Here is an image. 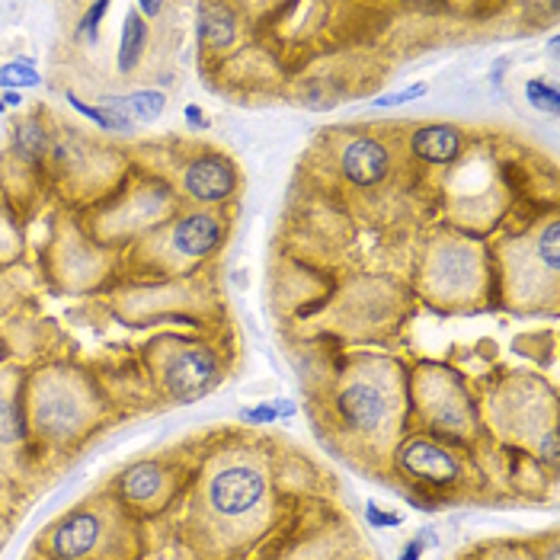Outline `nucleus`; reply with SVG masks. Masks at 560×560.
Returning a JSON list of instances; mask_svg holds the SVG:
<instances>
[{
	"mask_svg": "<svg viewBox=\"0 0 560 560\" xmlns=\"http://www.w3.org/2000/svg\"><path fill=\"white\" fill-rule=\"evenodd\" d=\"M285 506V462L257 435L218 442L189 480L179 522L183 560H241L279 525Z\"/></svg>",
	"mask_w": 560,
	"mask_h": 560,
	"instance_id": "f257e3e1",
	"label": "nucleus"
},
{
	"mask_svg": "<svg viewBox=\"0 0 560 560\" xmlns=\"http://www.w3.org/2000/svg\"><path fill=\"white\" fill-rule=\"evenodd\" d=\"M327 420L337 448L355 465L390 468V455L410 432L407 372L385 355L352 359L327 397Z\"/></svg>",
	"mask_w": 560,
	"mask_h": 560,
	"instance_id": "f03ea898",
	"label": "nucleus"
},
{
	"mask_svg": "<svg viewBox=\"0 0 560 560\" xmlns=\"http://www.w3.org/2000/svg\"><path fill=\"white\" fill-rule=\"evenodd\" d=\"M36 551L45 560H141L144 535L109 490H96L45 525Z\"/></svg>",
	"mask_w": 560,
	"mask_h": 560,
	"instance_id": "7ed1b4c3",
	"label": "nucleus"
},
{
	"mask_svg": "<svg viewBox=\"0 0 560 560\" xmlns=\"http://www.w3.org/2000/svg\"><path fill=\"white\" fill-rule=\"evenodd\" d=\"M483 430L558 475V394L535 375H510L480 410Z\"/></svg>",
	"mask_w": 560,
	"mask_h": 560,
	"instance_id": "20e7f679",
	"label": "nucleus"
},
{
	"mask_svg": "<svg viewBox=\"0 0 560 560\" xmlns=\"http://www.w3.org/2000/svg\"><path fill=\"white\" fill-rule=\"evenodd\" d=\"M30 432L51 448H74L106 417L103 394L78 369L51 365L23 385Z\"/></svg>",
	"mask_w": 560,
	"mask_h": 560,
	"instance_id": "39448f33",
	"label": "nucleus"
},
{
	"mask_svg": "<svg viewBox=\"0 0 560 560\" xmlns=\"http://www.w3.org/2000/svg\"><path fill=\"white\" fill-rule=\"evenodd\" d=\"M407 394H410V420H417L420 432L465 448L480 439L483 432L480 407L458 372L435 362H423L413 369V375H407Z\"/></svg>",
	"mask_w": 560,
	"mask_h": 560,
	"instance_id": "423d86ee",
	"label": "nucleus"
},
{
	"mask_svg": "<svg viewBox=\"0 0 560 560\" xmlns=\"http://www.w3.org/2000/svg\"><path fill=\"white\" fill-rule=\"evenodd\" d=\"M560 224L558 215L535 224L532 231L506 237L500 247V272L506 302L518 311H538L541 304L555 311L560 279Z\"/></svg>",
	"mask_w": 560,
	"mask_h": 560,
	"instance_id": "0eeeda50",
	"label": "nucleus"
},
{
	"mask_svg": "<svg viewBox=\"0 0 560 560\" xmlns=\"http://www.w3.org/2000/svg\"><path fill=\"white\" fill-rule=\"evenodd\" d=\"M390 471L435 500L468 497L475 487H480V471L465 445L442 442L427 432H407L400 439L390 455Z\"/></svg>",
	"mask_w": 560,
	"mask_h": 560,
	"instance_id": "6e6552de",
	"label": "nucleus"
},
{
	"mask_svg": "<svg viewBox=\"0 0 560 560\" xmlns=\"http://www.w3.org/2000/svg\"><path fill=\"white\" fill-rule=\"evenodd\" d=\"M487 257L475 241L458 234L435 237L423 257L420 289L439 307H465L487 295Z\"/></svg>",
	"mask_w": 560,
	"mask_h": 560,
	"instance_id": "1a4fd4ad",
	"label": "nucleus"
},
{
	"mask_svg": "<svg viewBox=\"0 0 560 560\" xmlns=\"http://www.w3.org/2000/svg\"><path fill=\"white\" fill-rule=\"evenodd\" d=\"M151 372L171 404H196L221 385L224 362L209 343L164 337L151 346Z\"/></svg>",
	"mask_w": 560,
	"mask_h": 560,
	"instance_id": "9d476101",
	"label": "nucleus"
},
{
	"mask_svg": "<svg viewBox=\"0 0 560 560\" xmlns=\"http://www.w3.org/2000/svg\"><path fill=\"white\" fill-rule=\"evenodd\" d=\"M196 471H189L186 458L176 455H158L126 465L113 477L109 493L129 510L131 516H161L183 497Z\"/></svg>",
	"mask_w": 560,
	"mask_h": 560,
	"instance_id": "9b49d317",
	"label": "nucleus"
},
{
	"mask_svg": "<svg viewBox=\"0 0 560 560\" xmlns=\"http://www.w3.org/2000/svg\"><path fill=\"white\" fill-rule=\"evenodd\" d=\"M224 231L228 224L218 212H206V209L186 212V215L173 218L161 237H154V259L167 266L171 272L186 269L199 259L218 254V247L224 244Z\"/></svg>",
	"mask_w": 560,
	"mask_h": 560,
	"instance_id": "f8f14e48",
	"label": "nucleus"
},
{
	"mask_svg": "<svg viewBox=\"0 0 560 560\" xmlns=\"http://www.w3.org/2000/svg\"><path fill=\"white\" fill-rule=\"evenodd\" d=\"M237 164L228 154L218 151H202L189 158L179 171V186L183 192L199 202V206H221L237 192Z\"/></svg>",
	"mask_w": 560,
	"mask_h": 560,
	"instance_id": "ddd939ff",
	"label": "nucleus"
},
{
	"mask_svg": "<svg viewBox=\"0 0 560 560\" xmlns=\"http://www.w3.org/2000/svg\"><path fill=\"white\" fill-rule=\"evenodd\" d=\"M340 171L352 186H378L382 179H388L390 173V151L388 144H382L372 135H359L349 144H343L340 154Z\"/></svg>",
	"mask_w": 560,
	"mask_h": 560,
	"instance_id": "4468645a",
	"label": "nucleus"
},
{
	"mask_svg": "<svg viewBox=\"0 0 560 560\" xmlns=\"http://www.w3.org/2000/svg\"><path fill=\"white\" fill-rule=\"evenodd\" d=\"M23 385L16 372H0V458L16 452L30 435Z\"/></svg>",
	"mask_w": 560,
	"mask_h": 560,
	"instance_id": "2eb2a0df",
	"label": "nucleus"
},
{
	"mask_svg": "<svg viewBox=\"0 0 560 560\" xmlns=\"http://www.w3.org/2000/svg\"><path fill=\"white\" fill-rule=\"evenodd\" d=\"M410 151L413 158L427 161V164H452L462 158L465 151V135L455 129L452 122H430L410 135Z\"/></svg>",
	"mask_w": 560,
	"mask_h": 560,
	"instance_id": "dca6fc26",
	"label": "nucleus"
},
{
	"mask_svg": "<svg viewBox=\"0 0 560 560\" xmlns=\"http://www.w3.org/2000/svg\"><path fill=\"white\" fill-rule=\"evenodd\" d=\"M164 103H167V96L161 90H135L129 96H106V100H100V106L126 116L131 122H154L164 113Z\"/></svg>",
	"mask_w": 560,
	"mask_h": 560,
	"instance_id": "f3484780",
	"label": "nucleus"
},
{
	"mask_svg": "<svg viewBox=\"0 0 560 560\" xmlns=\"http://www.w3.org/2000/svg\"><path fill=\"white\" fill-rule=\"evenodd\" d=\"M199 36L209 48H228L234 39V13L221 3H209V7H199Z\"/></svg>",
	"mask_w": 560,
	"mask_h": 560,
	"instance_id": "a211bd4d",
	"label": "nucleus"
},
{
	"mask_svg": "<svg viewBox=\"0 0 560 560\" xmlns=\"http://www.w3.org/2000/svg\"><path fill=\"white\" fill-rule=\"evenodd\" d=\"M144 48H148V20L138 10H129V16L122 23V39H119V71L122 74H131L138 68Z\"/></svg>",
	"mask_w": 560,
	"mask_h": 560,
	"instance_id": "6ab92c4d",
	"label": "nucleus"
},
{
	"mask_svg": "<svg viewBox=\"0 0 560 560\" xmlns=\"http://www.w3.org/2000/svg\"><path fill=\"white\" fill-rule=\"evenodd\" d=\"M13 144H16V154H20L23 161H30V164L43 161L45 154L51 151V138H48V131H45L36 119L16 126V141H13Z\"/></svg>",
	"mask_w": 560,
	"mask_h": 560,
	"instance_id": "aec40b11",
	"label": "nucleus"
},
{
	"mask_svg": "<svg viewBox=\"0 0 560 560\" xmlns=\"http://www.w3.org/2000/svg\"><path fill=\"white\" fill-rule=\"evenodd\" d=\"M43 84V74L36 71V61L33 58H23V61H10L0 68V86L3 90H13L20 93L23 86H39Z\"/></svg>",
	"mask_w": 560,
	"mask_h": 560,
	"instance_id": "412c9836",
	"label": "nucleus"
},
{
	"mask_svg": "<svg viewBox=\"0 0 560 560\" xmlns=\"http://www.w3.org/2000/svg\"><path fill=\"white\" fill-rule=\"evenodd\" d=\"M68 103L81 113V116H86L90 122H96L100 129L106 131H131V119H126V116H119V113H113V109H106V106H86V103H81L74 93H68Z\"/></svg>",
	"mask_w": 560,
	"mask_h": 560,
	"instance_id": "4be33fe9",
	"label": "nucleus"
},
{
	"mask_svg": "<svg viewBox=\"0 0 560 560\" xmlns=\"http://www.w3.org/2000/svg\"><path fill=\"white\" fill-rule=\"evenodd\" d=\"M525 96H528V103H532L535 109L558 116L560 93H558V86L551 84V81H541V78H538V81H528V84H525Z\"/></svg>",
	"mask_w": 560,
	"mask_h": 560,
	"instance_id": "5701e85b",
	"label": "nucleus"
},
{
	"mask_svg": "<svg viewBox=\"0 0 560 560\" xmlns=\"http://www.w3.org/2000/svg\"><path fill=\"white\" fill-rule=\"evenodd\" d=\"M109 13V3H93V7H86L84 20H81V36H86L90 43L96 39V30H100V20Z\"/></svg>",
	"mask_w": 560,
	"mask_h": 560,
	"instance_id": "b1692460",
	"label": "nucleus"
},
{
	"mask_svg": "<svg viewBox=\"0 0 560 560\" xmlns=\"http://www.w3.org/2000/svg\"><path fill=\"white\" fill-rule=\"evenodd\" d=\"M423 93H427V84H413L407 86V90H397V93H390V96L375 100V106H404V103H410V100H417V96H423Z\"/></svg>",
	"mask_w": 560,
	"mask_h": 560,
	"instance_id": "393cba45",
	"label": "nucleus"
},
{
	"mask_svg": "<svg viewBox=\"0 0 560 560\" xmlns=\"http://www.w3.org/2000/svg\"><path fill=\"white\" fill-rule=\"evenodd\" d=\"M490 560H535V558H528L522 548H516V545H500L493 555H490Z\"/></svg>",
	"mask_w": 560,
	"mask_h": 560,
	"instance_id": "a878e982",
	"label": "nucleus"
},
{
	"mask_svg": "<svg viewBox=\"0 0 560 560\" xmlns=\"http://www.w3.org/2000/svg\"><path fill=\"white\" fill-rule=\"evenodd\" d=\"M535 560H558V535H555V532L545 538V555L538 551V558Z\"/></svg>",
	"mask_w": 560,
	"mask_h": 560,
	"instance_id": "bb28decb",
	"label": "nucleus"
},
{
	"mask_svg": "<svg viewBox=\"0 0 560 560\" xmlns=\"http://www.w3.org/2000/svg\"><path fill=\"white\" fill-rule=\"evenodd\" d=\"M141 16H161V10H164V3H138L135 7Z\"/></svg>",
	"mask_w": 560,
	"mask_h": 560,
	"instance_id": "cd10ccee",
	"label": "nucleus"
},
{
	"mask_svg": "<svg viewBox=\"0 0 560 560\" xmlns=\"http://www.w3.org/2000/svg\"><path fill=\"white\" fill-rule=\"evenodd\" d=\"M3 100H7V106H20V93H13V90H10Z\"/></svg>",
	"mask_w": 560,
	"mask_h": 560,
	"instance_id": "c85d7f7f",
	"label": "nucleus"
},
{
	"mask_svg": "<svg viewBox=\"0 0 560 560\" xmlns=\"http://www.w3.org/2000/svg\"><path fill=\"white\" fill-rule=\"evenodd\" d=\"M346 560H359V558H346Z\"/></svg>",
	"mask_w": 560,
	"mask_h": 560,
	"instance_id": "c756f323",
	"label": "nucleus"
}]
</instances>
